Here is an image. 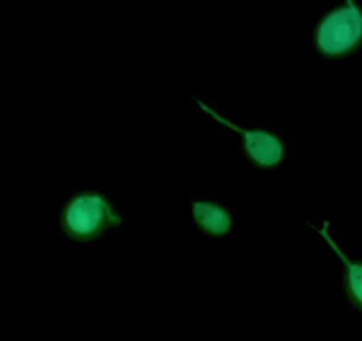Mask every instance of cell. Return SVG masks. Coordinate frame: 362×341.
<instances>
[{"label":"cell","mask_w":362,"mask_h":341,"mask_svg":"<svg viewBox=\"0 0 362 341\" xmlns=\"http://www.w3.org/2000/svg\"><path fill=\"white\" fill-rule=\"evenodd\" d=\"M313 48L325 61L341 62L362 48V4L343 0L316 18Z\"/></svg>","instance_id":"7a4b0ae2"},{"label":"cell","mask_w":362,"mask_h":341,"mask_svg":"<svg viewBox=\"0 0 362 341\" xmlns=\"http://www.w3.org/2000/svg\"><path fill=\"white\" fill-rule=\"evenodd\" d=\"M123 215L103 190L87 189L71 194L59 212V231L73 243H95L123 228Z\"/></svg>","instance_id":"6da1fadb"},{"label":"cell","mask_w":362,"mask_h":341,"mask_svg":"<svg viewBox=\"0 0 362 341\" xmlns=\"http://www.w3.org/2000/svg\"><path fill=\"white\" fill-rule=\"evenodd\" d=\"M192 100L206 116L217 121L222 128L238 135L243 160H247L256 170H276L286 162L288 142L279 132L264 127H243V125H238L229 120V117H226L224 114L218 112L214 105H210L204 100Z\"/></svg>","instance_id":"3957f363"},{"label":"cell","mask_w":362,"mask_h":341,"mask_svg":"<svg viewBox=\"0 0 362 341\" xmlns=\"http://www.w3.org/2000/svg\"><path fill=\"white\" fill-rule=\"evenodd\" d=\"M309 228L315 233L322 236L323 242L330 247L337 260L341 262L343 267V295L346 299L348 304L355 309V311L362 313V258H354L350 254L344 253L341 249L339 243L334 240L332 233H330L329 221H323L322 224L316 226L309 222Z\"/></svg>","instance_id":"5b68a950"},{"label":"cell","mask_w":362,"mask_h":341,"mask_svg":"<svg viewBox=\"0 0 362 341\" xmlns=\"http://www.w3.org/2000/svg\"><path fill=\"white\" fill-rule=\"evenodd\" d=\"M189 208L194 228L208 238H226L235 228L233 212L214 197H194Z\"/></svg>","instance_id":"277c9868"}]
</instances>
